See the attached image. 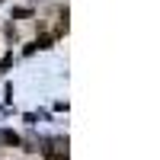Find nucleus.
<instances>
[{
	"label": "nucleus",
	"mask_w": 160,
	"mask_h": 160,
	"mask_svg": "<svg viewBox=\"0 0 160 160\" xmlns=\"http://www.w3.org/2000/svg\"><path fill=\"white\" fill-rule=\"evenodd\" d=\"M0 138H3L7 144H19V135H13V131H0Z\"/></svg>",
	"instance_id": "1"
}]
</instances>
